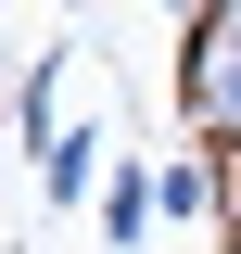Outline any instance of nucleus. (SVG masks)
Here are the masks:
<instances>
[{
    "mask_svg": "<svg viewBox=\"0 0 241 254\" xmlns=\"http://www.w3.org/2000/svg\"><path fill=\"white\" fill-rule=\"evenodd\" d=\"M178 115L203 127L216 153H241V0L190 26V51H178Z\"/></svg>",
    "mask_w": 241,
    "mask_h": 254,
    "instance_id": "nucleus-1",
    "label": "nucleus"
},
{
    "mask_svg": "<svg viewBox=\"0 0 241 254\" xmlns=\"http://www.w3.org/2000/svg\"><path fill=\"white\" fill-rule=\"evenodd\" d=\"M102 229H115V242H140V229H152V165L102 178Z\"/></svg>",
    "mask_w": 241,
    "mask_h": 254,
    "instance_id": "nucleus-3",
    "label": "nucleus"
},
{
    "mask_svg": "<svg viewBox=\"0 0 241 254\" xmlns=\"http://www.w3.org/2000/svg\"><path fill=\"white\" fill-rule=\"evenodd\" d=\"M229 254H241V153H229Z\"/></svg>",
    "mask_w": 241,
    "mask_h": 254,
    "instance_id": "nucleus-4",
    "label": "nucleus"
},
{
    "mask_svg": "<svg viewBox=\"0 0 241 254\" xmlns=\"http://www.w3.org/2000/svg\"><path fill=\"white\" fill-rule=\"evenodd\" d=\"M165 13H216V0H165Z\"/></svg>",
    "mask_w": 241,
    "mask_h": 254,
    "instance_id": "nucleus-5",
    "label": "nucleus"
},
{
    "mask_svg": "<svg viewBox=\"0 0 241 254\" xmlns=\"http://www.w3.org/2000/svg\"><path fill=\"white\" fill-rule=\"evenodd\" d=\"M89 178H102V140H89V127H63L51 153H38V190H51V203H89Z\"/></svg>",
    "mask_w": 241,
    "mask_h": 254,
    "instance_id": "nucleus-2",
    "label": "nucleus"
}]
</instances>
